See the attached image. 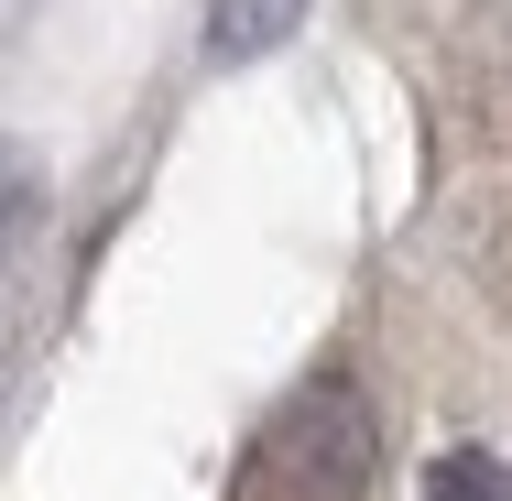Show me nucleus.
I'll return each instance as SVG.
<instances>
[{
	"instance_id": "f257e3e1",
	"label": "nucleus",
	"mask_w": 512,
	"mask_h": 501,
	"mask_svg": "<svg viewBox=\"0 0 512 501\" xmlns=\"http://www.w3.org/2000/svg\"><path fill=\"white\" fill-rule=\"evenodd\" d=\"M262 469H273L284 491H306V501H349L360 469H371V403L349 393V382H306V393L273 414Z\"/></svg>"
},
{
	"instance_id": "f03ea898",
	"label": "nucleus",
	"mask_w": 512,
	"mask_h": 501,
	"mask_svg": "<svg viewBox=\"0 0 512 501\" xmlns=\"http://www.w3.org/2000/svg\"><path fill=\"white\" fill-rule=\"evenodd\" d=\"M295 22H306V0H207V55H218V66H251V55H273Z\"/></svg>"
},
{
	"instance_id": "7ed1b4c3",
	"label": "nucleus",
	"mask_w": 512,
	"mask_h": 501,
	"mask_svg": "<svg viewBox=\"0 0 512 501\" xmlns=\"http://www.w3.org/2000/svg\"><path fill=\"white\" fill-rule=\"evenodd\" d=\"M425 501H512V458L502 447H447L425 469Z\"/></svg>"
}]
</instances>
